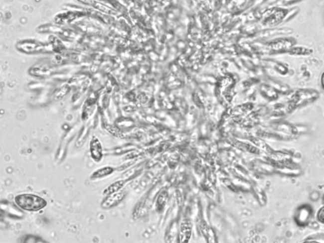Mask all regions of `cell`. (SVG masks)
<instances>
[{"label":"cell","mask_w":324,"mask_h":243,"mask_svg":"<svg viewBox=\"0 0 324 243\" xmlns=\"http://www.w3.org/2000/svg\"><path fill=\"white\" fill-rule=\"evenodd\" d=\"M320 97V93L312 89H301L295 91L289 98L288 102L293 111L316 102Z\"/></svg>","instance_id":"6da1fadb"},{"label":"cell","mask_w":324,"mask_h":243,"mask_svg":"<svg viewBox=\"0 0 324 243\" xmlns=\"http://www.w3.org/2000/svg\"><path fill=\"white\" fill-rule=\"evenodd\" d=\"M15 202L20 209L31 212L39 211L47 205L46 201L43 198L29 194L16 196Z\"/></svg>","instance_id":"7a4b0ae2"},{"label":"cell","mask_w":324,"mask_h":243,"mask_svg":"<svg viewBox=\"0 0 324 243\" xmlns=\"http://www.w3.org/2000/svg\"><path fill=\"white\" fill-rule=\"evenodd\" d=\"M313 209L311 205L305 204L298 208L295 212L294 220L298 226L304 228L311 223Z\"/></svg>","instance_id":"3957f363"},{"label":"cell","mask_w":324,"mask_h":243,"mask_svg":"<svg viewBox=\"0 0 324 243\" xmlns=\"http://www.w3.org/2000/svg\"><path fill=\"white\" fill-rule=\"evenodd\" d=\"M296 40L290 37H281L272 41L271 43V48L274 53H289L291 48L294 47Z\"/></svg>","instance_id":"277c9868"},{"label":"cell","mask_w":324,"mask_h":243,"mask_svg":"<svg viewBox=\"0 0 324 243\" xmlns=\"http://www.w3.org/2000/svg\"><path fill=\"white\" fill-rule=\"evenodd\" d=\"M270 159L274 166L290 165L292 162V155L288 152L278 151L270 152Z\"/></svg>","instance_id":"5b68a950"},{"label":"cell","mask_w":324,"mask_h":243,"mask_svg":"<svg viewBox=\"0 0 324 243\" xmlns=\"http://www.w3.org/2000/svg\"><path fill=\"white\" fill-rule=\"evenodd\" d=\"M276 172L284 176L289 177H297L301 175L302 170L294 163L290 165L275 166Z\"/></svg>","instance_id":"8992f818"},{"label":"cell","mask_w":324,"mask_h":243,"mask_svg":"<svg viewBox=\"0 0 324 243\" xmlns=\"http://www.w3.org/2000/svg\"><path fill=\"white\" fill-rule=\"evenodd\" d=\"M124 196L125 193L124 192L117 191L116 193H112L111 195H108L107 197L103 200L102 206L103 209H110L116 207L124 199Z\"/></svg>","instance_id":"52a82bcc"},{"label":"cell","mask_w":324,"mask_h":243,"mask_svg":"<svg viewBox=\"0 0 324 243\" xmlns=\"http://www.w3.org/2000/svg\"><path fill=\"white\" fill-rule=\"evenodd\" d=\"M91 155L96 162L102 158V147L97 137H93L90 143Z\"/></svg>","instance_id":"ba28073f"},{"label":"cell","mask_w":324,"mask_h":243,"mask_svg":"<svg viewBox=\"0 0 324 243\" xmlns=\"http://www.w3.org/2000/svg\"><path fill=\"white\" fill-rule=\"evenodd\" d=\"M114 169L111 167H105L94 172L91 176V179L102 178L105 176H109L114 172Z\"/></svg>","instance_id":"9c48e42d"},{"label":"cell","mask_w":324,"mask_h":243,"mask_svg":"<svg viewBox=\"0 0 324 243\" xmlns=\"http://www.w3.org/2000/svg\"><path fill=\"white\" fill-rule=\"evenodd\" d=\"M313 52L312 50L311 49H308L304 47H297V46H294L291 48V50L290 51V54L294 55H309Z\"/></svg>","instance_id":"30bf717a"},{"label":"cell","mask_w":324,"mask_h":243,"mask_svg":"<svg viewBox=\"0 0 324 243\" xmlns=\"http://www.w3.org/2000/svg\"><path fill=\"white\" fill-rule=\"evenodd\" d=\"M123 186V181H121L114 182V184H111V185L108 187V188L105 189L104 194L108 196L111 195L112 193H116L117 191H119Z\"/></svg>","instance_id":"8fae6325"},{"label":"cell","mask_w":324,"mask_h":243,"mask_svg":"<svg viewBox=\"0 0 324 243\" xmlns=\"http://www.w3.org/2000/svg\"><path fill=\"white\" fill-rule=\"evenodd\" d=\"M304 242L324 243V235H317L312 236V237H309L307 240H304Z\"/></svg>","instance_id":"7c38bea8"},{"label":"cell","mask_w":324,"mask_h":243,"mask_svg":"<svg viewBox=\"0 0 324 243\" xmlns=\"http://www.w3.org/2000/svg\"><path fill=\"white\" fill-rule=\"evenodd\" d=\"M317 219H318L319 223L324 224V205L318 210Z\"/></svg>","instance_id":"4fadbf2b"},{"label":"cell","mask_w":324,"mask_h":243,"mask_svg":"<svg viewBox=\"0 0 324 243\" xmlns=\"http://www.w3.org/2000/svg\"><path fill=\"white\" fill-rule=\"evenodd\" d=\"M23 242L26 243H39V242H44V241L39 239L35 237H32V236H28L26 237V239L24 241H23Z\"/></svg>","instance_id":"5bb4252c"},{"label":"cell","mask_w":324,"mask_h":243,"mask_svg":"<svg viewBox=\"0 0 324 243\" xmlns=\"http://www.w3.org/2000/svg\"><path fill=\"white\" fill-rule=\"evenodd\" d=\"M319 196H320V195H319V193L313 192L311 194V198L313 201H316L319 199Z\"/></svg>","instance_id":"9a60e30c"},{"label":"cell","mask_w":324,"mask_h":243,"mask_svg":"<svg viewBox=\"0 0 324 243\" xmlns=\"http://www.w3.org/2000/svg\"><path fill=\"white\" fill-rule=\"evenodd\" d=\"M321 83L322 88H323V90H324V72L321 75Z\"/></svg>","instance_id":"2e32d148"},{"label":"cell","mask_w":324,"mask_h":243,"mask_svg":"<svg viewBox=\"0 0 324 243\" xmlns=\"http://www.w3.org/2000/svg\"></svg>","instance_id":"e0dca14e"}]
</instances>
